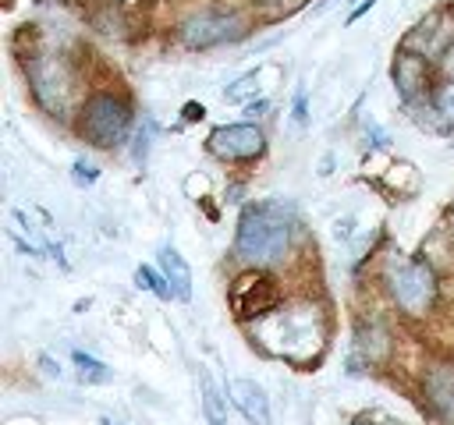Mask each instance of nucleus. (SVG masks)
<instances>
[{
  "instance_id": "1",
  "label": "nucleus",
  "mask_w": 454,
  "mask_h": 425,
  "mask_svg": "<svg viewBox=\"0 0 454 425\" xmlns=\"http://www.w3.org/2000/svg\"><path fill=\"white\" fill-rule=\"evenodd\" d=\"M291 248V216L280 202H248L238 216L234 255L248 266H273Z\"/></svg>"
},
{
  "instance_id": "2",
  "label": "nucleus",
  "mask_w": 454,
  "mask_h": 425,
  "mask_svg": "<svg viewBox=\"0 0 454 425\" xmlns=\"http://www.w3.org/2000/svg\"><path fill=\"white\" fill-rule=\"evenodd\" d=\"M255 336L273 354L301 361L323 347V315L316 305H294V308L280 305L277 312H270L266 319L255 322Z\"/></svg>"
},
{
  "instance_id": "3",
  "label": "nucleus",
  "mask_w": 454,
  "mask_h": 425,
  "mask_svg": "<svg viewBox=\"0 0 454 425\" xmlns=\"http://www.w3.org/2000/svg\"><path fill=\"white\" fill-rule=\"evenodd\" d=\"M78 131L96 149H117V145H124V138L131 131V106L121 96L96 92L82 103Z\"/></svg>"
},
{
  "instance_id": "4",
  "label": "nucleus",
  "mask_w": 454,
  "mask_h": 425,
  "mask_svg": "<svg viewBox=\"0 0 454 425\" xmlns=\"http://www.w3.org/2000/svg\"><path fill=\"white\" fill-rule=\"evenodd\" d=\"M387 290L408 315H426L436 301V273L419 259H390L387 262Z\"/></svg>"
},
{
  "instance_id": "5",
  "label": "nucleus",
  "mask_w": 454,
  "mask_h": 425,
  "mask_svg": "<svg viewBox=\"0 0 454 425\" xmlns=\"http://www.w3.org/2000/svg\"><path fill=\"white\" fill-rule=\"evenodd\" d=\"M28 85H32L35 103L50 117H67L74 78H71V71L60 57H32L28 60Z\"/></svg>"
},
{
  "instance_id": "6",
  "label": "nucleus",
  "mask_w": 454,
  "mask_h": 425,
  "mask_svg": "<svg viewBox=\"0 0 454 425\" xmlns=\"http://www.w3.org/2000/svg\"><path fill=\"white\" fill-rule=\"evenodd\" d=\"M227 301H231L238 319L259 322V319H266L270 312L280 308V290H277L273 276H266L259 266H252L241 276H234V283L227 287Z\"/></svg>"
},
{
  "instance_id": "7",
  "label": "nucleus",
  "mask_w": 454,
  "mask_h": 425,
  "mask_svg": "<svg viewBox=\"0 0 454 425\" xmlns=\"http://www.w3.org/2000/svg\"><path fill=\"white\" fill-rule=\"evenodd\" d=\"M241 32L245 28H241V18L234 11H199V14L181 21L177 39L188 50H209V46H220V42H234Z\"/></svg>"
},
{
  "instance_id": "8",
  "label": "nucleus",
  "mask_w": 454,
  "mask_h": 425,
  "mask_svg": "<svg viewBox=\"0 0 454 425\" xmlns=\"http://www.w3.org/2000/svg\"><path fill=\"white\" fill-rule=\"evenodd\" d=\"M206 149L223 159V163H245V159H255L266 152V135L259 124L252 120H238V124H220L209 131L206 138Z\"/></svg>"
},
{
  "instance_id": "9",
  "label": "nucleus",
  "mask_w": 454,
  "mask_h": 425,
  "mask_svg": "<svg viewBox=\"0 0 454 425\" xmlns=\"http://www.w3.org/2000/svg\"><path fill=\"white\" fill-rule=\"evenodd\" d=\"M450 42H454V21H450L443 11H433L429 18H422V21L408 32L404 50H411V53H419V57H426V60H436Z\"/></svg>"
},
{
  "instance_id": "10",
  "label": "nucleus",
  "mask_w": 454,
  "mask_h": 425,
  "mask_svg": "<svg viewBox=\"0 0 454 425\" xmlns=\"http://www.w3.org/2000/svg\"><path fill=\"white\" fill-rule=\"evenodd\" d=\"M227 400L241 411L245 421L252 425H270V397L255 379H227Z\"/></svg>"
},
{
  "instance_id": "11",
  "label": "nucleus",
  "mask_w": 454,
  "mask_h": 425,
  "mask_svg": "<svg viewBox=\"0 0 454 425\" xmlns=\"http://www.w3.org/2000/svg\"><path fill=\"white\" fill-rule=\"evenodd\" d=\"M426 81H429V64H426V57H419V53H411V50H401V53L394 57V85H397V92H401L404 99H415V96L426 89Z\"/></svg>"
},
{
  "instance_id": "12",
  "label": "nucleus",
  "mask_w": 454,
  "mask_h": 425,
  "mask_svg": "<svg viewBox=\"0 0 454 425\" xmlns=\"http://www.w3.org/2000/svg\"><path fill=\"white\" fill-rule=\"evenodd\" d=\"M160 273L170 280L177 301H192V266L184 262V255L174 244H163L160 248Z\"/></svg>"
},
{
  "instance_id": "13",
  "label": "nucleus",
  "mask_w": 454,
  "mask_h": 425,
  "mask_svg": "<svg viewBox=\"0 0 454 425\" xmlns=\"http://www.w3.org/2000/svg\"><path fill=\"white\" fill-rule=\"evenodd\" d=\"M426 397L436 407V414L454 418V365H436L426 375Z\"/></svg>"
},
{
  "instance_id": "14",
  "label": "nucleus",
  "mask_w": 454,
  "mask_h": 425,
  "mask_svg": "<svg viewBox=\"0 0 454 425\" xmlns=\"http://www.w3.org/2000/svg\"><path fill=\"white\" fill-rule=\"evenodd\" d=\"M71 358H74V365H78V379H82V382H96V386H103V382L114 379V368H106L99 358H92V354H85V351H74Z\"/></svg>"
},
{
  "instance_id": "15",
  "label": "nucleus",
  "mask_w": 454,
  "mask_h": 425,
  "mask_svg": "<svg viewBox=\"0 0 454 425\" xmlns=\"http://www.w3.org/2000/svg\"><path fill=\"white\" fill-rule=\"evenodd\" d=\"M199 390H202V407H206L209 425H223V397H220V390L213 386V379H209L206 368H199Z\"/></svg>"
},
{
  "instance_id": "16",
  "label": "nucleus",
  "mask_w": 454,
  "mask_h": 425,
  "mask_svg": "<svg viewBox=\"0 0 454 425\" xmlns=\"http://www.w3.org/2000/svg\"><path fill=\"white\" fill-rule=\"evenodd\" d=\"M135 287H142V290L156 294L160 301H170V298H174V287H170V280H167L163 273H156L153 266H138V269H135Z\"/></svg>"
},
{
  "instance_id": "17",
  "label": "nucleus",
  "mask_w": 454,
  "mask_h": 425,
  "mask_svg": "<svg viewBox=\"0 0 454 425\" xmlns=\"http://www.w3.org/2000/svg\"><path fill=\"white\" fill-rule=\"evenodd\" d=\"M255 96H259V74H255V71L241 74L238 81H231V85L223 89V99H227V103H255Z\"/></svg>"
},
{
  "instance_id": "18",
  "label": "nucleus",
  "mask_w": 454,
  "mask_h": 425,
  "mask_svg": "<svg viewBox=\"0 0 454 425\" xmlns=\"http://www.w3.org/2000/svg\"><path fill=\"white\" fill-rule=\"evenodd\" d=\"M433 110H436L443 120L454 124V81H443V85L433 89Z\"/></svg>"
},
{
  "instance_id": "19",
  "label": "nucleus",
  "mask_w": 454,
  "mask_h": 425,
  "mask_svg": "<svg viewBox=\"0 0 454 425\" xmlns=\"http://www.w3.org/2000/svg\"><path fill=\"white\" fill-rule=\"evenodd\" d=\"M71 177H74V184H78V188H92V184H96V177H99V166H96V163H89V159H74Z\"/></svg>"
},
{
  "instance_id": "20",
  "label": "nucleus",
  "mask_w": 454,
  "mask_h": 425,
  "mask_svg": "<svg viewBox=\"0 0 454 425\" xmlns=\"http://www.w3.org/2000/svg\"><path fill=\"white\" fill-rule=\"evenodd\" d=\"M149 138H153V120L145 117V128H138V135H135V163H145V152H149Z\"/></svg>"
},
{
  "instance_id": "21",
  "label": "nucleus",
  "mask_w": 454,
  "mask_h": 425,
  "mask_svg": "<svg viewBox=\"0 0 454 425\" xmlns=\"http://www.w3.org/2000/svg\"><path fill=\"white\" fill-rule=\"evenodd\" d=\"M259 7H266V11H273V14H291V11H298L305 0H255Z\"/></svg>"
},
{
  "instance_id": "22",
  "label": "nucleus",
  "mask_w": 454,
  "mask_h": 425,
  "mask_svg": "<svg viewBox=\"0 0 454 425\" xmlns=\"http://www.w3.org/2000/svg\"><path fill=\"white\" fill-rule=\"evenodd\" d=\"M372 4H376V0H358V4H355V7L348 11V25H351V21H358V18L365 14V11H372Z\"/></svg>"
},
{
  "instance_id": "23",
  "label": "nucleus",
  "mask_w": 454,
  "mask_h": 425,
  "mask_svg": "<svg viewBox=\"0 0 454 425\" xmlns=\"http://www.w3.org/2000/svg\"><path fill=\"white\" fill-rule=\"evenodd\" d=\"M305 117H309V113H305V92L298 89V92H294V120L305 124Z\"/></svg>"
},
{
  "instance_id": "24",
  "label": "nucleus",
  "mask_w": 454,
  "mask_h": 425,
  "mask_svg": "<svg viewBox=\"0 0 454 425\" xmlns=\"http://www.w3.org/2000/svg\"><path fill=\"white\" fill-rule=\"evenodd\" d=\"M202 117H206L202 103H184V120H202Z\"/></svg>"
},
{
  "instance_id": "25",
  "label": "nucleus",
  "mask_w": 454,
  "mask_h": 425,
  "mask_svg": "<svg viewBox=\"0 0 454 425\" xmlns=\"http://www.w3.org/2000/svg\"><path fill=\"white\" fill-rule=\"evenodd\" d=\"M270 110V103L266 99H255V103H248V117H259V113H266Z\"/></svg>"
},
{
  "instance_id": "26",
  "label": "nucleus",
  "mask_w": 454,
  "mask_h": 425,
  "mask_svg": "<svg viewBox=\"0 0 454 425\" xmlns=\"http://www.w3.org/2000/svg\"><path fill=\"white\" fill-rule=\"evenodd\" d=\"M39 361H43V368H46V375H57V379H60V365H53V358H50V354H43Z\"/></svg>"
},
{
  "instance_id": "27",
  "label": "nucleus",
  "mask_w": 454,
  "mask_h": 425,
  "mask_svg": "<svg viewBox=\"0 0 454 425\" xmlns=\"http://www.w3.org/2000/svg\"><path fill=\"white\" fill-rule=\"evenodd\" d=\"M333 4H337V0H319V4L312 7V14H323V11H326V7H333Z\"/></svg>"
},
{
  "instance_id": "28",
  "label": "nucleus",
  "mask_w": 454,
  "mask_h": 425,
  "mask_svg": "<svg viewBox=\"0 0 454 425\" xmlns=\"http://www.w3.org/2000/svg\"><path fill=\"white\" fill-rule=\"evenodd\" d=\"M99 425H117V421L114 418H99Z\"/></svg>"
},
{
  "instance_id": "29",
  "label": "nucleus",
  "mask_w": 454,
  "mask_h": 425,
  "mask_svg": "<svg viewBox=\"0 0 454 425\" xmlns=\"http://www.w3.org/2000/svg\"><path fill=\"white\" fill-rule=\"evenodd\" d=\"M355 425H365V421H355Z\"/></svg>"
}]
</instances>
